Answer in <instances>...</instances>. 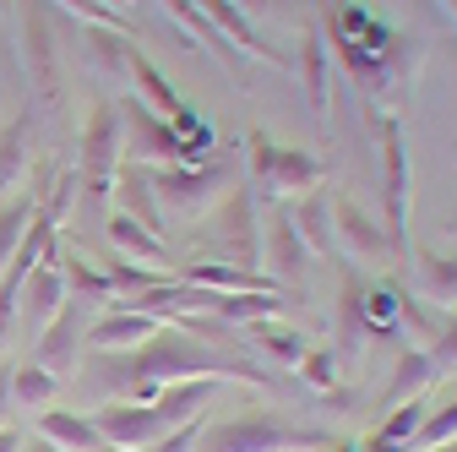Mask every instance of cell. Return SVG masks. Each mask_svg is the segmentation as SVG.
<instances>
[{
    "label": "cell",
    "mask_w": 457,
    "mask_h": 452,
    "mask_svg": "<svg viewBox=\"0 0 457 452\" xmlns=\"http://www.w3.org/2000/svg\"><path fill=\"white\" fill-rule=\"evenodd\" d=\"M12 17H17V49H22L28 93L44 109H61V98H66V61H61V28H54L49 0H12Z\"/></svg>",
    "instance_id": "6"
},
{
    "label": "cell",
    "mask_w": 457,
    "mask_h": 452,
    "mask_svg": "<svg viewBox=\"0 0 457 452\" xmlns=\"http://www.w3.org/2000/svg\"><path fill=\"white\" fill-rule=\"evenodd\" d=\"M33 436H44L49 447H61V452H104V447H109V441L98 436L93 414H77V409H44Z\"/></svg>",
    "instance_id": "21"
},
{
    "label": "cell",
    "mask_w": 457,
    "mask_h": 452,
    "mask_svg": "<svg viewBox=\"0 0 457 452\" xmlns=\"http://www.w3.org/2000/svg\"><path fill=\"white\" fill-rule=\"evenodd\" d=\"M360 452H414V441H392V436H381V431H370V436L360 441Z\"/></svg>",
    "instance_id": "35"
},
{
    "label": "cell",
    "mask_w": 457,
    "mask_h": 452,
    "mask_svg": "<svg viewBox=\"0 0 457 452\" xmlns=\"http://www.w3.org/2000/svg\"><path fill=\"white\" fill-rule=\"evenodd\" d=\"M0 6H12V0H0Z\"/></svg>",
    "instance_id": "45"
},
{
    "label": "cell",
    "mask_w": 457,
    "mask_h": 452,
    "mask_svg": "<svg viewBox=\"0 0 457 452\" xmlns=\"http://www.w3.org/2000/svg\"><path fill=\"white\" fill-rule=\"evenodd\" d=\"M87 322H93V311L66 295V306L54 311V322L33 338V360H38L44 371H54L61 381H71V376L87 365Z\"/></svg>",
    "instance_id": "9"
},
{
    "label": "cell",
    "mask_w": 457,
    "mask_h": 452,
    "mask_svg": "<svg viewBox=\"0 0 457 452\" xmlns=\"http://www.w3.org/2000/svg\"><path fill=\"white\" fill-rule=\"evenodd\" d=\"M114 186H120V213L126 218H137L142 230H153V235H163V207H158V197H153V186H147V163H120V175H114Z\"/></svg>",
    "instance_id": "24"
},
{
    "label": "cell",
    "mask_w": 457,
    "mask_h": 452,
    "mask_svg": "<svg viewBox=\"0 0 457 452\" xmlns=\"http://www.w3.org/2000/svg\"><path fill=\"white\" fill-rule=\"evenodd\" d=\"M163 322L147 316V311H131V306H109L87 322V355H131L137 344L158 332Z\"/></svg>",
    "instance_id": "14"
},
{
    "label": "cell",
    "mask_w": 457,
    "mask_h": 452,
    "mask_svg": "<svg viewBox=\"0 0 457 452\" xmlns=\"http://www.w3.org/2000/svg\"><path fill=\"white\" fill-rule=\"evenodd\" d=\"M245 175H251V197L262 202H300L311 191L327 186V163L305 147H283L272 142L267 131H251L245 137Z\"/></svg>",
    "instance_id": "5"
},
{
    "label": "cell",
    "mask_w": 457,
    "mask_h": 452,
    "mask_svg": "<svg viewBox=\"0 0 457 452\" xmlns=\"http://www.w3.org/2000/svg\"><path fill=\"white\" fill-rule=\"evenodd\" d=\"M104 240H109V251L120 256V262H142V267H158V272H175V262H169L163 240H158L153 230H142L137 218H126L120 207L109 213V223H104Z\"/></svg>",
    "instance_id": "19"
},
{
    "label": "cell",
    "mask_w": 457,
    "mask_h": 452,
    "mask_svg": "<svg viewBox=\"0 0 457 452\" xmlns=\"http://www.w3.org/2000/svg\"><path fill=\"white\" fill-rule=\"evenodd\" d=\"M126 163V121H120V104L98 98L82 121V142H77V191L87 207H104L114 191V175Z\"/></svg>",
    "instance_id": "7"
},
{
    "label": "cell",
    "mask_w": 457,
    "mask_h": 452,
    "mask_svg": "<svg viewBox=\"0 0 457 452\" xmlns=\"http://www.w3.org/2000/svg\"><path fill=\"white\" fill-rule=\"evenodd\" d=\"M61 272H66V295H71L77 306H87L93 316L114 306V284H109V272H104V267H93L87 256H61Z\"/></svg>",
    "instance_id": "26"
},
{
    "label": "cell",
    "mask_w": 457,
    "mask_h": 452,
    "mask_svg": "<svg viewBox=\"0 0 457 452\" xmlns=\"http://www.w3.org/2000/svg\"><path fill=\"white\" fill-rule=\"evenodd\" d=\"M196 6H202V17L212 22V33L235 49V54H251V61H267V66H289V54H283L278 44H267L240 6H228V0H196Z\"/></svg>",
    "instance_id": "15"
},
{
    "label": "cell",
    "mask_w": 457,
    "mask_h": 452,
    "mask_svg": "<svg viewBox=\"0 0 457 452\" xmlns=\"http://www.w3.org/2000/svg\"><path fill=\"white\" fill-rule=\"evenodd\" d=\"M28 169H33V115L17 109L12 121H0V202L17 197Z\"/></svg>",
    "instance_id": "20"
},
{
    "label": "cell",
    "mask_w": 457,
    "mask_h": 452,
    "mask_svg": "<svg viewBox=\"0 0 457 452\" xmlns=\"http://www.w3.org/2000/svg\"><path fill=\"white\" fill-rule=\"evenodd\" d=\"M82 44H87V54H93V66H98V71H109V77H126V66H131V49H137V38H131V33L87 22V28H82Z\"/></svg>",
    "instance_id": "30"
},
{
    "label": "cell",
    "mask_w": 457,
    "mask_h": 452,
    "mask_svg": "<svg viewBox=\"0 0 457 452\" xmlns=\"http://www.w3.org/2000/svg\"><path fill=\"white\" fill-rule=\"evenodd\" d=\"M289 213H295V230H300V240L311 246V256H337V246H332V191L321 186V191H311V197H300V202H289Z\"/></svg>",
    "instance_id": "23"
},
{
    "label": "cell",
    "mask_w": 457,
    "mask_h": 452,
    "mask_svg": "<svg viewBox=\"0 0 457 452\" xmlns=\"http://www.w3.org/2000/svg\"><path fill=\"white\" fill-rule=\"evenodd\" d=\"M228 6H240V12L256 22V17H272V12H278V0H228Z\"/></svg>",
    "instance_id": "37"
},
{
    "label": "cell",
    "mask_w": 457,
    "mask_h": 452,
    "mask_svg": "<svg viewBox=\"0 0 457 452\" xmlns=\"http://www.w3.org/2000/svg\"><path fill=\"white\" fill-rule=\"evenodd\" d=\"M300 82H305V98H311V115L327 121V109H332V44H327L321 22H311L305 38H300Z\"/></svg>",
    "instance_id": "18"
},
{
    "label": "cell",
    "mask_w": 457,
    "mask_h": 452,
    "mask_svg": "<svg viewBox=\"0 0 457 452\" xmlns=\"http://www.w3.org/2000/svg\"><path fill=\"white\" fill-rule=\"evenodd\" d=\"M332 246H337V256H354L365 267H386L392 262L386 230H381V223L354 197H343V191H332Z\"/></svg>",
    "instance_id": "12"
},
{
    "label": "cell",
    "mask_w": 457,
    "mask_h": 452,
    "mask_svg": "<svg viewBox=\"0 0 457 452\" xmlns=\"http://www.w3.org/2000/svg\"><path fill=\"white\" fill-rule=\"evenodd\" d=\"M425 349H430V360H436V371H441V376H457V311H452V322L430 338Z\"/></svg>",
    "instance_id": "33"
},
{
    "label": "cell",
    "mask_w": 457,
    "mask_h": 452,
    "mask_svg": "<svg viewBox=\"0 0 457 452\" xmlns=\"http://www.w3.org/2000/svg\"><path fill=\"white\" fill-rule=\"evenodd\" d=\"M452 441H457V398L425 409V420H420V431H414V452H441V447H452Z\"/></svg>",
    "instance_id": "32"
},
{
    "label": "cell",
    "mask_w": 457,
    "mask_h": 452,
    "mask_svg": "<svg viewBox=\"0 0 457 452\" xmlns=\"http://www.w3.org/2000/svg\"><path fill=\"white\" fill-rule=\"evenodd\" d=\"M196 441H202V420H191V425H180V431H169V436L153 441L147 452H196Z\"/></svg>",
    "instance_id": "34"
},
{
    "label": "cell",
    "mask_w": 457,
    "mask_h": 452,
    "mask_svg": "<svg viewBox=\"0 0 457 452\" xmlns=\"http://www.w3.org/2000/svg\"><path fill=\"white\" fill-rule=\"evenodd\" d=\"M365 327H370V344L403 338V289L397 284H365Z\"/></svg>",
    "instance_id": "27"
},
{
    "label": "cell",
    "mask_w": 457,
    "mask_h": 452,
    "mask_svg": "<svg viewBox=\"0 0 457 452\" xmlns=\"http://www.w3.org/2000/svg\"><path fill=\"white\" fill-rule=\"evenodd\" d=\"M196 376H212V381H251L262 392H278V371L245 360V355H228V349H212L202 344L196 332H186L180 322H163L147 344H137L131 355H93L87 365V387L93 398H109L114 404H153L163 387H180V381H196Z\"/></svg>",
    "instance_id": "1"
},
{
    "label": "cell",
    "mask_w": 457,
    "mask_h": 452,
    "mask_svg": "<svg viewBox=\"0 0 457 452\" xmlns=\"http://www.w3.org/2000/svg\"><path fill=\"white\" fill-rule=\"evenodd\" d=\"M212 256L223 267H245L262 272V235H256V197L245 186H235L218 207H212ZM202 256V262H212Z\"/></svg>",
    "instance_id": "8"
},
{
    "label": "cell",
    "mask_w": 457,
    "mask_h": 452,
    "mask_svg": "<svg viewBox=\"0 0 457 452\" xmlns=\"http://www.w3.org/2000/svg\"><path fill=\"white\" fill-rule=\"evenodd\" d=\"M61 306H66V272L54 267V262H38L28 272V284H22V300H17V327L28 338H38L54 322V311H61Z\"/></svg>",
    "instance_id": "16"
},
{
    "label": "cell",
    "mask_w": 457,
    "mask_h": 452,
    "mask_svg": "<svg viewBox=\"0 0 457 452\" xmlns=\"http://www.w3.org/2000/svg\"><path fill=\"white\" fill-rule=\"evenodd\" d=\"M22 452H61V447H49L44 436H28V441H22Z\"/></svg>",
    "instance_id": "39"
},
{
    "label": "cell",
    "mask_w": 457,
    "mask_h": 452,
    "mask_svg": "<svg viewBox=\"0 0 457 452\" xmlns=\"http://www.w3.org/2000/svg\"><path fill=\"white\" fill-rule=\"evenodd\" d=\"M251 349L256 355H267L272 365H300L305 360V349H311V338L300 332V327H272V322H251Z\"/></svg>",
    "instance_id": "28"
},
{
    "label": "cell",
    "mask_w": 457,
    "mask_h": 452,
    "mask_svg": "<svg viewBox=\"0 0 457 452\" xmlns=\"http://www.w3.org/2000/svg\"><path fill=\"white\" fill-rule=\"evenodd\" d=\"M196 452H332V431L283 420L272 409H245L202 431Z\"/></svg>",
    "instance_id": "3"
},
{
    "label": "cell",
    "mask_w": 457,
    "mask_h": 452,
    "mask_svg": "<svg viewBox=\"0 0 457 452\" xmlns=\"http://www.w3.org/2000/svg\"><path fill=\"white\" fill-rule=\"evenodd\" d=\"M61 376L44 371L38 360H12V409H28V414H44L54 398H61Z\"/></svg>",
    "instance_id": "25"
},
{
    "label": "cell",
    "mask_w": 457,
    "mask_h": 452,
    "mask_svg": "<svg viewBox=\"0 0 457 452\" xmlns=\"http://www.w3.org/2000/svg\"><path fill=\"white\" fill-rule=\"evenodd\" d=\"M33 213H38V197H33V191H17V197L0 202V272L12 267V256H17V246H22V235H28Z\"/></svg>",
    "instance_id": "31"
},
{
    "label": "cell",
    "mask_w": 457,
    "mask_h": 452,
    "mask_svg": "<svg viewBox=\"0 0 457 452\" xmlns=\"http://www.w3.org/2000/svg\"><path fill=\"white\" fill-rule=\"evenodd\" d=\"M104 12H126V6H137V0H98Z\"/></svg>",
    "instance_id": "40"
},
{
    "label": "cell",
    "mask_w": 457,
    "mask_h": 452,
    "mask_svg": "<svg viewBox=\"0 0 457 452\" xmlns=\"http://www.w3.org/2000/svg\"><path fill=\"white\" fill-rule=\"evenodd\" d=\"M22 441H28V436H22L17 425H0V452H22Z\"/></svg>",
    "instance_id": "38"
},
{
    "label": "cell",
    "mask_w": 457,
    "mask_h": 452,
    "mask_svg": "<svg viewBox=\"0 0 457 452\" xmlns=\"http://www.w3.org/2000/svg\"><path fill=\"white\" fill-rule=\"evenodd\" d=\"M403 262H409V272H414V284H420L425 300L457 311V256H436V251H420L414 246Z\"/></svg>",
    "instance_id": "22"
},
{
    "label": "cell",
    "mask_w": 457,
    "mask_h": 452,
    "mask_svg": "<svg viewBox=\"0 0 457 452\" xmlns=\"http://www.w3.org/2000/svg\"><path fill=\"white\" fill-rule=\"evenodd\" d=\"M436 381H441V371H436L430 349L403 344V349H397V365H392V381L381 387V414H392V409H403V404L425 398V392H430Z\"/></svg>",
    "instance_id": "17"
},
{
    "label": "cell",
    "mask_w": 457,
    "mask_h": 452,
    "mask_svg": "<svg viewBox=\"0 0 457 452\" xmlns=\"http://www.w3.org/2000/svg\"><path fill=\"white\" fill-rule=\"evenodd\" d=\"M147 186L163 207V218L175 213L186 223H202L212 218V207L240 186V158L228 147H212L202 163H163V169H147Z\"/></svg>",
    "instance_id": "2"
},
{
    "label": "cell",
    "mask_w": 457,
    "mask_h": 452,
    "mask_svg": "<svg viewBox=\"0 0 457 452\" xmlns=\"http://www.w3.org/2000/svg\"><path fill=\"white\" fill-rule=\"evenodd\" d=\"M370 349V327H365V278L360 272H343V289L332 306V355L343 365H360Z\"/></svg>",
    "instance_id": "13"
},
{
    "label": "cell",
    "mask_w": 457,
    "mask_h": 452,
    "mask_svg": "<svg viewBox=\"0 0 457 452\" xmlns=\"http://www.w3.org/2000/svg\"><path fill=\"white\" fill-rule=\"evenodd\" d=\"M441 452H457V441H452V447H441Z\"/></svg>",
    "instance_id": "43"
},
{
    "label": "cell",
    "mask_w": 457,
    "mask_h": 452,
    "mask_svg": "<svg viewBox=\"0 0 457 452\" xmlns=\"http://www.w3.org/2000/svg\"><path fill=\"white\" fill-rule=\"evenodd\" d=\"M370 131H376V153H381V213H386V246L392 256H409V202H414V163H409V137H403V115L397 109H370Z\"/></svg>",
    "instance_id": "4"
},
{
    "label": "cell",
    "mask_w": 457,
    "mask_h": 452,
    "mask_svg": "<svg viewBox=\"0 0 457 452\" xmlns=\"http://www.w3.org/2000/svg\"><path fill=\"white\" fill-rule=\"evenodd\" d=\"M120 121H126V158H131V163H147V169L196 163V158L186 153V142L175 137V126H169L163 115H153L142 98H120Z\"/></svg>",
    "instance_id": "10"
},
{
    "label": "cell",
    "mask_w": 457,
    "mask_h": 452,
    "mask_svg": "<svg viewBox=\"0 0 457 452\" xmlns=\"http://www.w3.org/2000/svg\"><path fill=\"white\" fill-rule=\"evenodd\" d=\"M104 452H137V447H104Z\"/></svg>",
    "instance_id": "42"
},
{
    "label": "cell",
    "mask_w": 457,
    "mask_h": 452,
    "mask_svg": "<svg viewBox=\"0 0 457 452\" xmlns=\"http://www.w3.org/2000/svg\"><path fill=\"white\" fill-rule=\"evenodd\" d=\"M126 77L137 82V98H142V104L153 109V115H163V121H169V115H175V109H180V93L169 88V77H163V71H158V66L147 61L142 49H131V66H126Z\"/></svg>",
    "instance_id": "29"
},
{
    "label": "cell",
    "mask_w": 457,
    "mask_h": 452,
    "mask_svg": "<svg viewBox=\"0 0 457 452\" xmlns=\"http://www.w3.org/2000/svg\"><path fill=\"white\" fill-rule=\"evenodd\" d=\"M0 425H12V360H0Z\"/></svg>",
    "instance_id": "36"
},
{
    "label": "cell",
    "mask_w": 457,
    "mask_h": 452,
    "mask_svg": "<svg viewBox=\"0 0 457 452\" xmlns=\"http://www.w3.org/2000/svg\"><path fill=\"white\" fill-rule=\"evenodd\" d=\"M311 246L300 240V230H295V213H289V202H278L272 207V218H267V235H262V272L272 278L278 289H300L305 278H311Z\"/></svg>",
    "instance_id": "11"
},
{
    "label": "cell",
    "mask_w": 457,
    "mask_h": 452,
    "mask_svg": "<svg viewBox=\"0 0 457 452\" xmlns=\"http://www.w3.org/2000/svg\"><path fill=\"white\" fill-rule=\"evenodd\" d=\"M452 230H457V213H452Z\"/></svg>",
    "instance_id": "44"
},
{
    "label": "cell",
    "mask_w": 457,
    "mask_h": 452,
    "mask_svg": "<svg viewBox=\"0 0 457 452\" xmlns=\"http://www.w3.org/2000/svg\"><path fill=\"white\" fill-rule=\"evenodd\" d=\"M441 6H446V17H452V22H457V0H441Z\"/></svg>",
    "instance_id": "41"
}]
</instances>
